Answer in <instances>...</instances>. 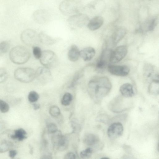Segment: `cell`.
Segmentation results:
<instances>
[{"label": "cell", "mask_w": 159, "mask_h": 159, "mask_svg": "<svg viewBox=\"0 0 159 159\" xmlns=\"http://www.w3.org/2000/svg\"><path fill=\"white\" fill-rule=\"evenodd\" d=\"M33 109L36 110L39 109L40 107V105L39 103H34L33 104Z\"/></svg>", "instance_id": "ab89813d"}, {"label": "cell", "mask_w": 159, "mask_h": 159, "mask_svg": "<svg viewBox=\"0 0 159 159\" xmlns=\"http://www.w3.org/2000/svg\"><path fill=\"white\" fill-rule=\"evenodd\" d=\"M76 158V156L74 153L72 152H69L66 154L64 158L65 159H74Z\"/></svg>", "instance_id": "8d00e7d4"}, {"label": "cell", "mask_w": 159, "mask_h": 159, "mask_svg": "<svg viewBox=\"0 0 159 159\" xmlns=\"http://www.w3.org/2000/svg\"><path fill=\"white\" fill-rule=\"evenodd\" d=\"M39 34L40 42L45 45H52L56 42V40L55 39L43 31L41 32Z\"/></svg>", "instance_id": "7402d4cb"}, {"label": "cell", "mask_w": 159, "mask_h": 159, "mask_svg": "<svg viewBox=\"0 0 159 159\" xmlns=\"http://www.w3.org/2000/svg\"><path fill=\"white\" fill-rule=\"evenodd\" d=\"M27 133L25 129L20 128L15 130L14 133L10 135V137L13 140L22 141L27 138Z\"/></svg>", "instance_id": "603a6c76"}, {"label": "cell", "mask_w": 159, "mask_h": 159, "mask_svg": "<svg viewBox=\"0 0 159 159\" xmlns=\"http://www.w3.org/2000/svg\"><path fill=\"white\" fill-rule=\"evenodd\" d=\"M35 73V78L42 84H45L52 80V75L50 69L45 67H39Z\"/></svg>", "instance_id": "30bf717a"}, {"label": "cell", "mask_w": 159, "mask_h": 159, "mask_svg": "<svg viewBox=\"0 0 159 159\" xmlns=\"http://www.w3.org/2000/svg\"><path fill=\"white\" fill-rule=\"evenodd\" d=\"M83 141L86 145L88 146H93L98 143L99 139L95 134L88 133L84 136Z\"/></svg>", "instance_id": "ffe728a7"}, {"label": "cell", "mask_w": 159, "mask_h": 159, "mask_svg": "<svg viewBox=\"0 0 159 159\" xmlns=\"http://www.w3.org/2000/svg\"><path fill=\"white\" fill-rule=\"evenodd\" d=\"M93 152V149L91 148H88L81 151L80 153V157L83 159L89 158Z\"/></svg>", "instance_id": "4316f807"}, {"label": "cell", "mask_w": 159, "mask_h": 159, "mask_svg": "<svg viewBox=\"0 0 159 159\" xmlns=\"http://www.w3.org/2000/svg\"><path fill=\"white\" fill-rule=\"evenodd\" d=\"M52 137L54 146L58 150H62L66 148L68 142L67 138L63 135L60 131H57Z\"/></svg>", "instance_id": "8fae6325"}, {"label": "cell", "mask_w": 159, "mask_h": 159, "mask_svg": "<svg viewBox=\"0 0 159 159\" xmlns=\"http://www.w3.org/2000/svg\"><path fill=\"white\" fill-rule=\"evenodd\" d=\"M157 24V19L154 18L152 19L148 27V31H153L155 29Z\"/></svg>", "instance_id": "e575fe53"}, {"label": "cell", "mask_w": 159, "mask_h": 159, "mask_svg": "<svg viewBox=\"0 0 159 159\" xmlns=\"http://www.w3.org/2000/svg\"><path fill=\"white\" fill-rule=\"evenodd\" d=\"M84 8L82 2L80 0H64L60 3L59 6L61 13L69 16L81 13Z\"/></svg>", "instance_id": "7a4b0ae2"}, {"label": "cell", "mask_w": 159, "mask_h": 159, "mask_svg": "<svg viewBox=\"0 0 159 159\" xmlns=\"http://www.w3.org/2000/svg\"><path fill=\"white\" fill-rule=\"evenodd\" d=\"M120 91L122 95L125 98L133 97L134 94L133 86L129 83H126L121 86Z\"/></svg>", "instance_id": "d6986e66"}, {"label": "cell", "mask_w": 159, "mask_h": 159, "mask_svg": "<svg viewBox=\"0 0 159 159\" xmlns=\"http://www.w3.org/2000/svg\"><path fill=\"white\" fill-rule=\"evenodd\" d=\"M104 22L103 18L100 16H96L89 20L87 27L90 30L94 31L99 28Z\"/></svg>", "instance_id": "2e32d148"}, {"label": "cell", "mask_w": 159, "mask_h": 159, "mask_svg": "<svg viewBox=\"0 0 159 159\" xmlns=\"http://www.w3.org/2000/svg\"><path fill=\"white\" fill-rule=\"evenodd\" d=\"M89 20L88 16L82 13L69 16L67 19V21L70 25L79 27H81L87 24Z\"/></svg>", "instance_id": "ba28073f"}, {"label": "cell", "mask_w": 159, "mask_h": 159, "mask_svg": "<svg viewBox=\"0 0 159 159\" xmlns=\"http://www.w3.org/2000/svg\"><path fill=\"white\" fill-rule=\"evenodd\" d=\"M123 132V127L122 124L119 122L112 124L107 130L108 137L111 139H115L120 136Z\"/></svg>", "instance_id": "4fadbf2b"}, {"label": "cell", "mask_w": 159, "mask_h": 159, "mask_svg": "<svg viewBox=\"0 0 159 159\" xmlns=\"http://www.w3.org/2000/svg\"><path fill=\"white\" fill-rule=\"evenodd\" d=\"M39 98V94L37 92L34 91H30L29 93L28 96V100L31 103L36 102L38 100Z\"/></svg>", "instance_id": "83f0119b"}, {"label": "cell", "mask_w": 159, "mask_h": 159, "mask_svg": "<svg viewBox=\"0 0 159 159\" xmlns=\"http://www.w3.org/2000/svg\"><path fill=\"white\" fill-rule=\"evenodd\" d=\"M17 153V151L15 150L11 149L9 151V156L11 159H14Z\"/></svg>", "instance_id": "f35d334b"}, {"label": "cell", "mask_w": 159, "mask_h": 159, "mask_svg": "<svg viewBox=\"0 0 159 159\" xmlns=\"http://www.w3.org/2000/svg\"><path fill=\"white\" fill-rule=\"evenodd\" d=\"M10 48L9 43L6 41L2 42L0 43V52L5 53L9 50Z\"/></svg>", "instance_id": "f546056e"}, {"label": "cell", "mask_w": 159, "mask_h": 159, "mask_svg": "<svg viewBox=\"0 0 159 159\" xmlns=\"http://www.w3.org/2000/svg\"><path fill=\"white\" fill-rule=\"evenodd\" d=\"M8 73L4 68H0V83L5 81L8 79Z\"/></svg>", "instance_id": "4dcf8cb0"}, {"label": "cell", "mask_w": 159, "mask_h": 159, "mask_svg": "<svg viewBox=\"0 0 159 159\" xmlns=\"http://www.w3.org/2000/svg\"><path fill=\"white\" fill-rule=\"evenodd\" d=\"M10 109L9 105L6 102L0 99V111L2 113L7 112Z\"/></svg>", "instance_id": "1f68e13d"}, {"label": "cell", "mask_w": 159, "mask_h": 159, "mask_svg": "<svg viewBox=\"0 0 159 159\" xmlns=\"http://www.w3.org/2000/svg\"><path fill=\"white\" fill-rule=\"evenodd\" d=\"M9 56L11 61L17 64L26 63L29 59L30 53L25 47L18 45L13 48L10 50Z\"/></svg>", "instance_id": "3957f363"}, {"label": "cell", "mask_w": 159, "mask_h": 159, "mask_svg": "<svg viewBox=\"0 0 159 159\" xmlns=\"http://www.w3.org/2000/svg\"><path fill=\"white\" fill-rule=\"evenodd\" d=\"M81 74L80 72L76 73L74 75L70 85L71 87L74 86L81 76Z\"/></svg>", "instance_id": "d590c367"}, {"label": "cell", "mask_w": 159, "mask_h": 159, "mask_svg": "<svg viewBox=\"0 0 159 159\" xmlns=\"http://www.w3.org/2000/svg\"><path fill=\"white\" fill-rule=\"evenodd\" d=\"M48 132L49 134H54L57 131V125L53 123H50L47 125Z\"/></svg>", "instance_id": "836d02e7"}, {"label": "cell", "mask_w": 159, "mask_h": 159, "mask_svg": "<svg viewBox=\"0 0 159 159\" xmlns=\"http://www.w3.org/2000/svg\"><path fill=\"white\" fill-rule=\"evenodd\" d=\"M20 39L25 44L32 47L36 46L40 42L39 34L31 29H27L22 32Z\"/></svg>", "instance_id": "8992f818"}, {"label": "cell", "mask_w": 159, "mask_h": 159, "mask_svg": "<svg viewBox=\"0 0 159 159\" xmlns=\"http://www.w3.org/2000/svg\"><path fill=\"white\" fill-rule=\"evenodd\" d=\"M73 98V96L70 93L68 92L65 93L61 99V104L64 106L69 105L71 103Z\"/></svg>", "instance_id": "484cf974"}, {"label": "cell", "mask_w": 159, "mask_h": 159, "mask_svg": "<svg viewBox=\"0 0 159 159\" xmlns=\"http://www.w3.org/2000/svg\"><path fill=\"white\" fill-rule=\"evenodd\" d=\"M71 125L74 131L79 126L78 121L76 119H73L71 122Z\"/></svg>", "instance_id": "74e56055"}, {"label": "cell", "mask_w": 159, "mask_h": 159, "mask_svg": "<svg viewBox=\"0 0 159 159\" xmlns=\"http://www.w3.org/2000/svg\"><path fill=\"white\" fill-rule=\"evenodd\" d=\"M112 51L111 49L105 48L102 51L101 56L96 63V68L97 71L102 72L107 67Z\"/></svg>", "instance_id": "52a82bcc"}, {"label": "cell", "mask_w": 159, "mask_h": 159, "mask_svg": "<svg viewBox=\"0 0 159 159\" xmlns=\"http://www.w3.org/2000/svg\"><path fill=\"white\" fill-rule=\"evenodd\" d=\"M95 49L91 47L85 48L80 51V57L85 61L91 60L95 54Z\"/></svg>", "instance_id": "ac0fdd59"}, {"label": "cell", "mask_w": 159, "mask_h": 159, "mask_svg": "<svg viewBox=\"0 0 159 159\" xmlns=\"http://www.w3.org/2000/svg\"><path fill=\"white\" fill-rule=\"evenodd\" d=\"M14 144L11 142L6 140L0 141V153H3L11 149Z\"/></svg>", "instance_id": "cb8c5ba5"}, {"label": "cell", "mask_w": 159, "mask_h": 159, "mask_svg": "<svg viewBox=\"0 0 159 159\" xmlns=\"http://www.w3.org/2000/svg\"><path fill=\"white\" fill-rule=\"evenodd\" d=\"M149 93L152 94H158L159 93V80L155 79L151 80L149 86Z\"/></svg>", "instance_id": "d4e9b609"}, {"label": "cell", "mask_w": 159, "mask_h": 159, "mask_svg": "<svg viewBox=\"0 0 159 159\" xmlns=\"http://www.w3.org/2000/svg\"><path fill=\"white\" fill-rule=\"evenodd\" d=\"M80 52L78 47L76 45H72L70 48L68 52L69 59L72 62L77 61L80 57Z\"/></svg>", "instance_id": "44dd1931"}, {"label": "cell", "mask_w": 159, "mask_h": 159, "mask_svg": "<svg viewBox=\"0 0 159 159\" xmlns=\"http://www.w3.org/2000/svg\"><path fill=\"white\" fill-rule=\"evenodd\" d=\"M49 113L52 116L56 117L60 115L61 111L60 109L57 106H53L50 108Z\"/></svg>", "instance_id": "f1b7e54d"}, {"label": "cell", "mask_w": 159, "mask_h": 159, "mask_svg": "<svg viewBox=\"0 0 159 159\" xmlns=\"http://www.w3.org/2000/svg\"><path fill=\"white\" fill-rule=\"evenodd\" d=\"M127 51V47L125 45L117 47L111 52L110 62L115 63L120 61L125 56Z\"/></svg>", "instance_id": "9c48e42d"}, {"label": "cell", "mask_w": 159, "mask_h": 159, "mask_svg": "<svg viewBox=\"0 0 159 159\" xmlns=\"http://www.w3.org/2000/svg\"><path fill=\"white\" fill-rule=\"evenodd\" d=\"M41 63L48 69L55 67L58 64V60L55 53L51 50H45L42 52L39 59Z\"/></svg>", "instance_id": "5b68a950"}, {"label": "cell", "mask_w": 159, "mask_h": 159, "mask_svg": "<svg viewBox=\"0 0 159 159\" xmlns=\"http://www.w3.org/2000/svg\"><path fill=\"white\" fill-rule=\"evenodd\" d=\"M126 31L125 29L120 27L116 30L112 34L111 40L112 44L115 45L117 44L125 35Z\"/></svg>", "instance_id": "e0dca14e"}, {"label": "cell", "mask_w": 159, "mask_h": 159, "mask_svg": "<svg viewBox=\"0 0 159 159\" xmlns=\"http://www.w3.org/2000/svg\"><path fill=\"white\" fill-rule=\"evenodd\" d=\"M107 68L111 74L118 76H126L129 74L130 71L129 68L125 65L109 64Z\"/></svg>", "instance_id": "5bb4252c"}, {"label": "cell", "mask_w": 159, "mask_h": 159, "mask_svg": "<svg viewBox=\"0 0 159 159\" xmlns=\"http://www.w3.org/2000/svg\"><path fill=\"white\" fill-rule=\"evenodd\" d=\"M32 49L33 54L35 58L39 59L42 53L41 48L38 46H34L32 47Z\"/></svg>", "instance_id": "d6a6232c"}, {"label": "cell", "mask_w": 159, "mask_h": 159, "mask_svg": "<svg viewBox=\"0 0 159 159\" xmlns=\"http://www.w3.org/2000/svg\"><path fill=\"white\" fill-rule=\"evenodd\" d=\"M112 87L111 82L106 77H96L90 80L88 84L89 94L94 99L99 101L110 92Z\"/></svg>", "instance_id": "6da1fadb"}, {"label": "cell", "mask_w": 159, "mask_h": 159, "mask_svg": "<svg viewBox=\"0 0 159 159\" xmlns=\"http://www.w3.org/2000/svg\"><path fill=\"white\" fill-rule=\"evenodd\" d=\"M122 97L120 96H118L109 102L108 107L110 110L113 112H121L126 109L124 107Z\"/></svg>", "instance_id": "9a60e30c"}, {"label": "cell", "mask_w": 159, "mask_h": 159, "mask_svg": "<svg viewBox=\"0 0 159 159\" xmlns=\"http://www.w3.org/2000/svg\"><path fill=\"white\" fill-rule=\"evenodd\" d=\"M101 159H109V158H108V157H103L101 158Z\"/></svg>", "instance_id": "60d3db41"}, {"label": "cell", "mask_w": 159, "mask_h": 159, "mask_svg": "<svg viewBox=\"0 0 159 159\" xmlns=\"http://www.w3.org/2000/svg\"><path fill=\"white\" fill-rule=\"evenodd\" d=\"M14 77L16 80L21 82L30 83L35 78V71L31 68H19L15 70Z\"/></svg>", "instance_id": "277c9868"}, {"label": "cell", "mask_w": 159, "mask_h": 159, "mask_svg": "<svg viewBox=\"0 0 159 159\" xmlns=\"http://www.w3.org/2000/svg\"><path fill=\"white\" fill-rule=\"evenodd\" d=\"M33 20L39 24H43L48 22L50 20V16L49 12L44 9L35 11L32 15Z\"/></svg>", "instance_id": "7c38bea8"}]
</instances>
